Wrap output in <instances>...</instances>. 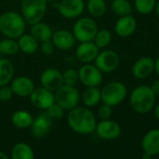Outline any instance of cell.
I'll return each mask as SVG.
<instances>
[{"instance_id":"obj_31","label":"cell","mask_w":159,"mask_h":159,"mask_svg":"<svg viewBox=\"0 0 159 159\" xmlns=\"http://www.w3.org/2000/svg\"><path fill=\"white\" fill-rule=\"evenodd\" d=\"M157 2V0H134V7L140 14L147 15L155 10Z\"/></svg>"},{"instance_id":"obj_13","label":"cell","mask_w":159,"mask_h":159,"mask_svg":"<svg viewBox=\"0 0 159 159\" xmlns=\"http://www.w3.org/2000/svg\"><path fill=\"white\" fill-rule=\"evenodd\" d=\"M40 84L44 88L55 92L58 90L62 84V72L55 67H48L46 68L40 75L39 78Z\"/></svg>"},{"instance_id":"obj_18","label":"cell","mask_w":159,"mask_h":159,"mask_svg":"<svg viewBox=\"0 0 159 159\" xmlns=\"http://www.w3.org/2000/svg\"><path fill=\"white\" fill-rule=\"evenodd\" d=\"M137 28V20L131 14L119 17L115 24L116 34L120 37H128L134 34Z\"/></svg>"},{"instance_id":"obj_37","label":"cell","mask_w":159,"mask_h":159,"mask_svg":"<svg viewBox=\"0 0 159 159\" xmlns=\"http://www.w3.org/2000/svg\"><path fill=\"white\" fill-rule=\"evenodd\" d=\"M150 87H151V89L153 90V92L155 93V95L157 96V97H158L159 96V77L157 79H156V80H154L153 81V82H152V84L150 85Z\"/></svg>"},{"instance_id":"obj_17","label":"cell","mask_w":159,"mask_h":159,"mask_svg":"<svg viewBox=\"0 0 159 159\" xmlns=\"http://www.w3.org/2000/svg\"><path fill=\"white\" fill-rule=\"evenodd\" d=\"M51 41L56 49L61 51H69L74 48L76 40L72 31L67 29H59L53 32Z\"/></svg>"},{"instance_id":"obj_24","label":"cell","mask_w":159,"mask_h":159,"mask_svg":"<svg viewBox=\"0 0 159 159\" xmlns=\"http://www.w3.org/2000/svg\"><path fill=\"white\" fill-rule=\"evenodd\" d=\"M15 68L11 61L0 58V86L7 85L14 78Z\"/></svg>"},{"instance_id":"obj_42","label":"cell","mask_w":159,"mask_h":159,"mask_svg":"<svg viewBox=\"0 0 159 159\" xmlns=\"http://www.w3.org/2000/svg\"><path fill=\"white\" fill-rule=\"evenodd\" d=\"M0 159H8V157H7V155L5 153L0 151Z\"/></svg>"},{"instance_id":"obj_44","label":"cell","mask_w":159,"mask_h":159,"mask_svg":"<svg viewBox=\"0 0 159 159\" xmlns=\"http://www.w3.org/2000/svg\"><path fill=\"white\" fill-rule=\"evenodd\" d=\"M0 55H1V53H0Z\"/></svg>"},{"instance_id":"obj_40","label":"cell","mask_w":159,"mask_h":159,"mask_svg":"<svg viewBox=\"0 0 159 159\" xmlns=\"http://www.w3.org/2000/svg\"><path fill=\"white\" fill-rule=\"evenodd\" d=\"M152 158H153V157H152L151 155L147 154V153H144V152H143V154L142 155V159H152Z\"/></svg>"},{"instance_id":"obj_9","label":"cell","mask_w":159,"mask_h":159,"mask_svg":"<svg viewBox=\"0 0 159 159\" xmlns=\"http://www.w3.org/2000/svg\"><path fill=\"white\" fill-rule=\"evenodd\" d=\"M103 73L93 64H83L78 69L79 82L86 87H99L102 82Z\"/></svg>"},{"instance_id":"obj_4","label":"cell","mask_w":159,"mask_h":159,"mask_svg":"<svg viewBox=\"0 0 159 159\" xmlns=\"http://www.w3.org/2000/svg\"><path fill=\"white\" fill-rule=\"evenodd\" d=\"M46 0H22L20 3V14L27 24L32 25L43 20L47 12Z\"/></svg>"},{"instance_id":"obj_33","label":"cell","mask_w":159,"mask_h":159,"mask_svg":"<svg viewBox=\"0 0 159 159\" xmlns=\"http://www.w3.org/2000/svg\"><path fill=\"white\" fill-rule=\"evenodd\" d=\"M47 113L48 114V116L52 119V120H57V119H61L63 117L64 115V110L56 102H54L48 110H47Z\"/></svg>"},{"instance_id":"obj_1","label":"cell","mask_w":159,"mask_h":159,"mask_svg":"<svg viewBox=\"0 0 159 159\" xmlns=\"http://www.w3.org/2000/svg\"><path fill=\"white\" fill-rule=\"evenodd\" d=\"M67 123L70 128L77 134L88 135L95 131L97 119L89 108L77 106L69 111Z\"/></svg>"},{"instance_id":"obj_8","label":"cell","mask_w":159,"mask_h":159,"mask_svg":"<svg viewBox=\"0 0 159 159\" xmlns=\"http://www.w3.org/2000/svg\"><path fill=\"white\" fill-rule=\"evenodd\" d=\"M120 64V57L118 53L111 49H104L99 52L94 65L102 73H111L117 69Z\"/></svg>"},{"instance_id":"obj_22","label":"cell","mask_w":159,"mask_h":159,"mask_svg":"<svg viewBox=\"0 0 159 159\" xmlns=\"http://www.w3.org/2000/svg\"><path fill=\"white\" fill-rule=\"evenodd\" d=\"M17 41L20 51L25 54H34L39 49V42L31 34H22Z\"/></svg>"},{"instance_id":"obj_39","label":"cell","mask_w":159,"mask_h":159,"mask_svg":"<svg viewBox=\"0 0 159 159\" xmlns=\"http://www.w3.org/2000/svg\"><path fill=\"white\" fill-rule=\"evenodd\" d=\"M155 115H156L157 119L159 121V103L157 106H155Z\"/></svg>"},{"instance_id":"obj_6","label":"cell","mask_w":159,"mask_h":159,"mask_svg":"<svg viewBox=\"0 0 159 159\" xmlns=\"http://www.w3.org/2000/svg\"><path fill=\"white\" fill-rule=\"evenodd\" d=\"M99 26L92 17H81L79 18L73 26V34L75 40L79 42L93 41Z\"/></svg>"},{"instance_id":"obj_41","label":"cell","mask_w":159,"mask_h":159,"mask_svg":"<svg viewBox=\"0 0 159 159\" xmlns=\"http://www.w3.org/2000/svg\"><path fill=\"white\" fill-rule=\"evenodd\" d=\"M155 11H156V14H157V18H158L159 20V0H157V2L156 7H155Z\"/></svg>"},{"instance_id":"obj_36","label":"cell","mask_w":159,"mask_h":159,"mask_svg":"<svg viewBox=\"0 0 159 159\" xmlns=\"http://www.w3.org/2000/svg\"><path fill=\"white\" fill-rule=\"evenodd\" d=\"M13 95L14 94L12 92V89L8 84L0 86V101H2V102L8 101L12 98Z\"/></svg>"},{"instance_id":"obj_26","label":"cell","mask_w":159,"mask_h":159,"mask_svg":"<svg viewBox=\"0 0 159 159\" xmlns=\"http://www.w3.org/2000/svg\"><path fill=\"white\" fill-rule=\"evenodd\" d=\"M86 8L89 15L96 19L102 17L106 12V2L105 0H88Z\"/></svg>"},{"instance_id":"obj_14","label":"cell","mask_w":159,"mask_h":159,"mask_svg":"<svg viewBox=\"0 0 159 159\" xmlns=\"http://www.w3.org/2000/svg\"><path fill=\"white\" fill-rule=\"evenodd\" d=\"M132 75L137 80H145L155 72V60L150 56H143L136 60L131 68Z\"/></svg>"},{"instance_id":"obj_5","label":"cell","mask_w":159,"mask_h":159,"mask_svg":"<svg viewBox=\"0 0 159 159\" xmlns=\"http://www.w3.org/2000/svg\"><path fill=\"white\" fill-rule=\"evenodd\" d=\"M102 101L108 106L116 107L121 104L128 96L127 86L119 81L110 82L101 89Z\"/></svg>"},{"instance_id":"obj_10","label":"cell","mask_w":159,"mask_h":159,"mask_svg":"<svg viewBox=\"0 0 159 159\" xmlns=\"http://www.w3.org/2000/svg\"><path fill=\"white\" fill-rule=\"evenodd\" d=\"M84 0H61L58 5V11L65 19H75L85 11Z\"/></svg>"},{"instance_id":"obj_23","label":"cell","mask_w":159,"mask_h":159,"mask_svg":"<svg viewBox=\"0 0 159 159\" xmlns=\"http://www.w3.org/2000/svg\"><path fill=\"white\" fill-rule=\"evenodd\" d=\"M81 99L85 107L93 108L102 101L101 89L99 87H87L82 96Z\"/></svg>"},{"instance_id":"obj_21","label":"cell","mask_w":159,"mask_h":159,"mask_svg":"<svg viewBox=\"0 0 159 159\" xmlns=\"http://www.w3.org/2000/svg\"><path fill=\"white\" fill-rule=\"evenodd\" d=\"M30 34L39 43H41V42L46 41V40H50L52 37L53 31L48 23L43 22L41 21L39 22H36V23L31 25Z\"/></svg>"},{"instance_id":"obj_2","label":"cell","mask_w":159,"mask_h":159,"mask_svg":"<svg viewBox=\"0 0 159 159\" xmlns=\"http://www.w3.org/2000/svg\"><path fill=\"white\" fill-rule=\"evenodd\" d=\"M156 100L157 96L149 85H139L131 91L129 104L137 113L145 114L155 108Z\"/></svg>"},{"instance_id":"obj_32","label":"cell","mask_w":159,"mask_h":159,"mask_svg":"<svg viewBox=\"0 0 159 159\" xmlns=\"http://www.w3.org/2000/svg\"><path fill=\"white\" fill-rule=\"evenodd\" d=\"M62 81L63 84L75 86L79 82L78 78V70L75 68H67L62 72Z\"/></svg>"},{"instance_id":"obj_43","label":"cell","mask_w":159,"mask_h":159,"mask_svg":"<svg viewBox=\"0 0 159 159\" xmlns=\"http://www.w3.org/2000/svg\"><path fill=\"white\" fill-rule=\"evenodd\" d=\"M46 1H47V3H55L58 0H46Z\"/></svg>"},{"instance_id":"obj_30","label":"cell","mask_w":159,"mask_h":159,"mask_svg":"<svg viewBox=\"0 0 159 159\" xmlns=\"http://www.w3.org/2000/svg\"><path fill=\"white\" fill-rule=\"evenodd\" d=\"M111 41H112V34L108 29L105 28L99 29L93 39V42L100 50L105 49L111 43Z\"/></svg>"},{"instance_id":"obj_28","label":"cell","mask_w":159,"mask_h":159,"mask_svg":"<svg viewBox=\"0 0 159 159\" xmlns=\"http://www.w3.org/2000/svg\"><path fill=\"white\" fill-rule=\"evenodd\" d=\"M111 9L116 15L122 17L131 14L132 6L129 0H112Z\"/></svg>"},{"instance_id":"obj_38","label":"cell","mask_w":159,"mask_h":159,"mask_svg":"<svg viewBox=\"0 0 159 159\" xmlns=\"http://www.w3.org/2000/svg\"><path fill=\"white\" fill-rule=\"evenodd\" d=\"M155 72L159 77V56L155 60Z\"/></svg>"},{"instance_id":"obj_15","label":"cell","mask_w":159,"mask_h":159,"mask_svg":"<svg viewBox=\"0 0 159 159\" xmlns=\"http://www.w3.org/2000/svg\"><path fill=\"white\" fill-rule=\"evenodd\" d=\"M15 96L20 97H29L35 88L34 82L27 76H18L13 78L9 85Z\"/></svg>"},{"instance_id":"obj_29","label":"cell","mask_w":159,"mask_h":159,"mask_svg":"<svg viewBox=\"0 0 159 159\" xmlns=\"http://www.w3.org/2000/svg\"><path fill=\"white\" fill-rule=\"evenodd\" d=\"M19 45L17 39L6 37L0 40V53L7 56H12L19 52Z\"/></svg>"},{"instance_id":"obj_3","label":"cell","mask_w":159,"mask_h":159,"mask_svg":"<svg viewBox=\"0 0 159 159\" xmlns=\"http://www.w3.org/2000/svg\"><path fill=\"white\" fill-rule=\"evenodd\" d=\"M26 22L17 11L8 10L0 14V33L9 38L17 39L24 34Z\"/></svg>"},{"instance_id":"obj_34","label":"cell","mask_w":159,"mask_h":159,"mask_svg":"<svg viewBox=\"0 0 159 159\" xmlns=\"http://www.w3.org/2000/svg\"><path fill=\"white\" fill-rule=\"evenodd\" d=\"M39 49H40V52H42L43 55L45 56H50L54 53V51H55V46L53 44V42L50 40H46V41H43L39 44Z\"/></svg>"},{"instance_id":"obj_25","label":"cell","mask_w":159,"mask_h":159,"mask_svg":"<svg viewBox=\"0 0 159 159\" xmlns=\"http://www.w3.org/2000/svg\"><path fill=\"white\" fill-rule=\"evenodd\" d=\"M11 122L16 127L24 129V128L31 127L34 122V118L30 112L23 110H20V111H16L12 114Z\"/></svg>"},{"instance_id":"obj_19","label":"cell","mask_w":159,"mask_h":159,"mask_svg":"<svg viewBox=\"0 0 159 159\" xmlns=\"http://www.w3.org/2000/svg\"><path fill=\"white\" fill-rule=\"evenodd\" d=\"M142 149L152 157L159 155V128H154L144 134L142 139Z\"/></svg>"},{"instance_id":"obj_27","label":"cell","mask_w":159,"mask_h":159,"mask_svg":"<svg viewBox=\"0 0 159 159\" xmlns=\"http://www.w3.org/2000/svg\"><path fill=\"white\" fill-rule=\"evenodd\" d=\"M12 159H34V153L27 143H17L11 150Z\"/></svg>"},{"instance_id":"obj_16","label":"cell","mask_w":159,"mask_h":159,"mask_svg":"<svg viewBox=\"0 0 159 159\" xmlns=\"http://www.w3.org/2000/svg\"><path fill=\"white\" fill-rule=\"evenodd\" d=\"M100 49L93 41L80 42L75 49V57L82 64H90L95 61Z\"/></svg>"},{"instance_id":"obj_20","label":"cell","mask_w":159,"mask_h":159,"mask_svg":"<svg viewBox=\"0 0 159 159\" xmlns=\"http://www.w3.org/2000/svg\"><path fill=\"white\" fill-rule=\"evenodd\" d=\"M51 124L52 119L48 116L47 112L40 113L35 119H34V122L31 126L33 135L36 138L44 137L49 131Z\"/></svg>"},{"instance_id":"obj_11","label":"cell","mask_w":159,"mask_h":159,"mask_svg":"<svg viewBox=\"0 0 159 159\" xmlns=\"http://www.w3.org/2000/svg\"><path fill=\"white\" fill-rule=\"evenodd\" d=\"M29 97L32 105L39 110L47 111L55 102L54 93L43 86L35 87Z\"/></svg>"},{"instance_id":"obj_35","label":"cell","mask_w":159,"mask_h":159,"mask_svg":"<svg viewBox=\"0 0 159 159\" xmlns=\"http://www.w3.org/2000/svg\"><path fill=\"white\" fill-rule=\"evenodd\" d=\"M97 114L101 120H108L111 118V116L113 114V109L111 106H108L106 104H102L99 107Z\"/></svg>"},{"instance_id":"obj_7","label":"cell","mask_w":159,"mask_h":159,"mask_svg":"<svg viewBox=\"0 0 159 159\" xmlns=\"http://www.w3.org/2000/svg\"><path fill=\"white\" fill-rule=\"evenodd\" d=\"M55 102L59 104L64 111H71L78 106L80 101V94L75 86L62 84L54 93Z\"/></svg>"},{"instance_id":"obj_12","label":"cell","mask_w":159,"mask_h":159,"mask_svg":"<svg viewBox=\"0 0 159 159\" xmlns=\"http://www.w3.org/2000/svg\"><path fill=\"white\" fill-rule=\"evenodd\" d=\"M95 132L102 140L113 141L121 135L122 128L121 126L114 120H101V122L97 123Z\"/></svg>"}]
</instances>
